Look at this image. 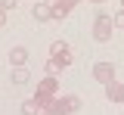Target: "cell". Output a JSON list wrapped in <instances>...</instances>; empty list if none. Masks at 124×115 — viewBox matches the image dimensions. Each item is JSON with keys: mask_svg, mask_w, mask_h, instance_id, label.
I'll list each match as a JSON object with an SVG mask.
<instances>
[{"mask_svg": "<svg viewBox=\"0 0 124 115\" xmlns=\"http://www.w3.org/2000/svg\"><path fill=\"white\" fill-rule=\"evenodd\" d=\"M59 72H62V66L56 62V59H46V75H53V78H59Z\"/></svg>", "mask_w": 124, "mask_h": 115, "instance_id": "7c38bea8", "label": "cell"}, {"mask_svg": "<svg viewBox=\"0 0 124 115\" xmlns=\"http://www.w3.org/2000/svg\"><path fill=\"white\" fill-rule=\"evenodd\" d=\"M37 93H40V97H59V78L44 75V78L37 81Z\"/></svg>", "mask_w": 124, "mask_h": 115, "instance_id": "5b68a950", "label": "cell"}, {"mask_svg": "<svg viewBox=\"0 0 124 115\" xmlns=\"http://www.w3.org/2000/svg\"><path fill=\"white\" fill-rule=\"evenodd\" d=\"M28 62V50L25 47H13L9 50V66H25Z\"/></svg>", "mask_w": 124, "mask_h": 115, "instance_id": "30bf717a", "label": "cell"}, {"mask_svg": "<svg viewBox=\"0 0 124 115\" xmlns=\"http://www.w3.org/2000/svg\"><path fill=\"white\" fill-rule=\"evenodd\" d=\"M3 25H6V13L0 9V28H3Z\"/></svg>", "mask_w": 124, "mask_h": 115, "instance_id": "9a60e30c", "label": "cell"}, {"mask_svg": "<svg viewBox=\"0 0 124 115\" xmlns=\"http://www.w3.org/2000/svg\"><path fill=\"white\" fill-rule=\"evenodd\" d=\"M28 81H31L28 68H25V66H13V72H9V84L19 87V84H28Z\"/></svg>", "mask_w": 124, "mask_h": 115, "instance_id": "9c48e42d", "label": "cell"}, {"mask_svg": "<svg viewBox=\"0 0 124 115\" xmlns=\"http://www.w3.org/2000/svg\"><path fill=\"white\" fill-rule=\"evenodd\" d=\"M40 115H53V112H40Z\"/></svg>", "mask_w": 124, "mask_h": 115, "instance_id": "e0dca14e", "label": "cell"}, {"mask_svg": "<svg viewBox=\"0 0 124 115\" xmlns=\"http://www.w3.org/2000/svg\"><path fill=\"white\" fill-rule=\"evenodd\" d=\"M106 99H112V103H124V84L118 81V78H112V81L106 84Z\"/></svg>", "mask_w": 124, "mask_h": 115, "instance_id": "52a82bcc", "label": "cell"}, {"mask_svg": "<svg viewBox=\"0 0 124 115\" xmlns=\"http://www.w3.org/2000/svg\"><path fill=\"white\" fill-rule=\"evenodd\" d=\"M50 59H56L62 68H68L75 62V53H71V47H68L65 41H53V44H50Z\"/></svg>", "mask_w": 124, "mask_h": 115, "instance_id": "3957f363", "label": "cell"}, {"mask_svg": "<svg viewBox=\"0 0 124 115\" xmlns=\"http://www.w3.org/2000/svg\"><path fill=\"white\" fill-rule=\"evenodd\" d=\"M78 109H81V97H75V93H62V97H53V103H50L46 112H53V115H75Z\"/></svg>", "mask_w": 124, "mask_h": 115, "instance_id": "6da1fadb", "label": "cell"}, {"mask_svg": "<svg viewBox=\"0 0 124 115\" xmlns=\"http://www.w3.org/2000/svg\"><path fill=\"white\" fill-rule=\"evenodd\" d=\"M31 13H34L37 22H50L53 19V6H50V0H34V9Z\"/></svg>", "mask_w": 124, "mask_h": 115, "instance_id": "ba28073f", "label": "cell"}, {"mask_svg": "<svg viewBox=\"0 0 124 115\" xmlns=\"http://www.w3.org/2000/svg\"><path fill=\"white\" fill-rule=\"evenodd\" d=\"M112 34H115L112 16H108V13H96V19H93V37H96L99 44H108V41H112Z\"/></svg>", "mask_w": 124, "mask_h": 115, "instance_id": "7a4b0ae2", "label": "cell"}, {"mask_svg": "<svg viewBox=\"0 0 124 115\" xmlns=\"http://www.w3.org/2000/svg\"><path fill=\"white\" fill-rule=\"evenodd\" d=\"M121 115H124V112H121Z\"/></svg>", "mask_w": 124, "mask_h": 115, "instance_id": "ffe728a7", "label": "cell"}, {"mask_svg": "<svg viewBox=\"0 0 124 115\" xmlns=\"http://www.w3.org/2000/svg\"><path fill=\"white\" fill-rule=\"evenodd\" d=\"M121 9H124V0H121Z\"/></svg>", "mask_w": 124, "mask_h": 115, "instance_id": "ac0fdd59", "label": "cell"}, {"mask_svg": "<svg viewBox=\"0 0 124 115\" xmlns=\"http://www.w3.org/2000/svg\"><path fill=\"white\" fill-rule=\"evenodd\" d=\"M90 75H93V81H99V84H108L112 78H115V62H112V59H99V62H93Z\"/></svg>", "mask_w": 124, "mask_h": 115, "instance_id": "277c9868", "label": "cell"}, {"mask_svg": "<svg viewBox=\"0 0 124 115\" xmlns=\"http://www.w3.org/2000/svg\"><path fill=\"white\" fill-rule=\"evenodd\" d=\"M19 112H22V115H40V106H37L34 97H31V99H25V103L19 106Z\"/></svg>", "mask_w": 124, "mask_h": 115, "instance_id": "8fae6325", "label": "cell"}, {"mask_svg": "<svg viewBox=\"0 0 124 115\" xmlns=\"http://www.w3.org/2000/svg\"><path fill=\"white\" fill-rule=\"evenodd\" d=\"M75 3H81V0H75Z\"/></svg>", "mask_w": 124, "mask_h": 115, "instance_id": "d6986e66", "label": "cell"}, {"mask_svg": "<svg viewBox=\"0 0 124 115\" xmlns=\"http://www.w3.org/2000/svg\"><path fill=\"white\" fill-rule=\"evenodd\" d=\"M112 25H115V28H124V9H118V13L112 16Z\"/></svg>", "mask_w": 124, "mask_h": 115, "instance_id": "4fadbf2b", "label": "cell"}, {"mask_svg": "<svg viewBox=\"0 0 124 115\" xmlns=\"http://www.w3.org/2000/svg\"><path fill=\"white\" fill-rule=\"evenodd\" d=\"M90 3H106V0H90Z\"/></svg>", "mask_w": 124, "mask_h": 115, "instance_id": "2e32d148", "label": "cell"}, {"mask_svg": "<svg viewBox=\"0 0 124 115\" xmlns=\"http://www.w3.org/2000/svg\"><path fill=\"white\" fill-rule=\"evenodd\" d=\"M50 6H53V19H68L71 16V9H75V0H50Z\"/></svg>", "mask_w": 124, "mask_h": 115, "instance_id": "8992f818", "label": "cell"}, {"mask_svg": "<svg viewBox=\"0 0 124 115\" xmlns=\"http://www.w3.org/2000/svg\"><path fill=\"white\" fill-rule=\"evenodd\" d=\"M16 6H19V0H0V9H3V13H9Z\"/></svg>", "mask_w": 124, "mask_h": 115, "instance_id": "5bb4252c", "label": "cell"}]
</instances>
